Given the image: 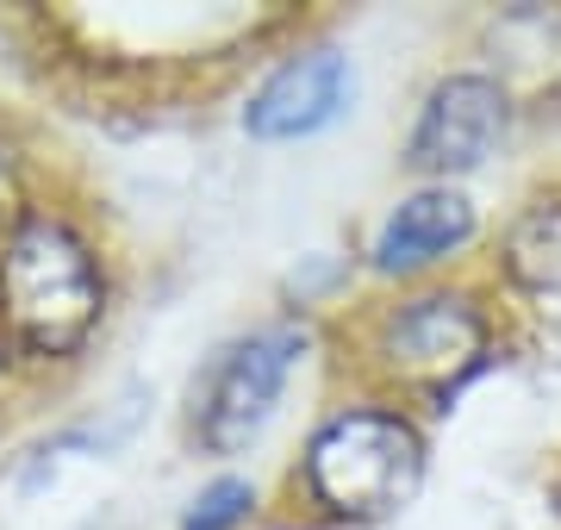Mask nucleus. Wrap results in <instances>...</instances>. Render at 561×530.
<instances>
[{
	"label": "nucleus",
	"mask_w": 561,
	"mask_h": 530,
	"mask_svg": "<svg viewBox=\"0 0 561 530\" xmlns=\"http://www.w3.org/2000/svg\"><path fill=\"white\" fill-rule=\"evenodd\" d=\"M505 125H512V101L486 82L481 69H456L443 76L419 106L412 143H405V163L419 175H437V187H449V175L481 169L500 150Z\"/></svg>",
	"instance_id": "obj_5"
},
{
	"label": "nucleus",
	"mask_w": 561,
	"mask_h": 530,
	"mask_svg": "<svg viewBox=\"0 0 561 530\" xmlns=\"http://www.w3.org/2000/svg\"><path fill=\"white\" fill-rule=\"evenodd\" d=\"M486 82L512 106L561 94V7H512L486 25Z\"/></svg>",
	"instance_id": "obj_8"
},
{
	"label": "nucleus",
	"mask_w": 561,
	"mask_h": 530,
	"mask_svg": "<svg viewBox=\"0 0 561 530\" xmlns=\"http://www.w3.org/2000/svg\"><path fill=\"white\" fill-rule=\"evenodd\" d=\"M306 362V331L300 325H262L250 337H238L231 349H219V362L206 368L201 388V443L213 456H238L262 437V425L275 418L280 393L294 381V368Z\"/></svg>",
	"instance_id": "obj_3"
},
{
	"label": "nucleus",
	"mask_w": 561,
	"mask_h": 530,
	"mask_svg": "<svg viewBox=\"0 0 561 530\" xmlns=\"http://www.w3.org/2000/svg\"><path fill=\"white\" fill-rule=\"evenodd\" d=\"M106 312V281L94 250L62 219H20L0 244V319L25 356H69Z\"/></svg>",
	"instance_id": "obj_1"
},
{
	"label": "nucleus",
	"mask_w": 561,
	"mask_h": 530,
	"mask_svg": "<svg viewBox=\"0 0 561 530\" xmlns=\"http://www.w3.org/2000/svg\"><path fill=\"white\" fill-rule=\"evenodd\" d=\"M468 238H474V200H468L461 187L431 182V187H419V194H405V200L381 219L368 263L381 268V275H419V268L443 263L449 250H461Z\"/></svg>",
	"instance_id": "obj_7"
},
{
	"label": "nucleus",
	"mask_w": 561,
	"mask_h": 530,
	"mask_svg": "<svg viewBox=\"0 0 561 530\" xmlns=\"http://www.w3.org/2000/svg\"><path fill=\"white\" fill-rule=\"evenodd\" d=\"M505 275L524 293H561V194H542L505 231Z\"/></svg>",
	"instance_id": "obj_9"
},
{
	"label": "nucleus",
	"mask_w": 561,
	"mask_h": 530,
	"mask_svg": "<svg viewBox=\"0 0 561 530\" xmlns=\"http://www.w3.org/2000/svg\"><path fill=\"white\" fill-rule=\"evenodd\" d=\"M250 511H256V487H250L243 474H219L213 487L194 493V506H187L181 530H238Z\"/></svg>",
	"instance_id": "obj_10"
},
{
	"label": "nucleus",
	"mask_w": 561,
	"mask_h": 530,
	"mask_svg": "<svg viewBox=\"0 0 561 530\" xmlns=\"http://www.w3.org/2000/svg\"><path fill=\"white\" fill-rule=\"evenodd\" d=\"M424 481V437L400 412H337L306 443V493L331 518L375 525L412 506Z\"/></svg>",
	"instance_id": "obj_2"
},
{
	"label": "nucleus",
	"mask_w": 561,
	"mask_h": 530,
	"mask_svg": "<svg viewBox=\"0 0 561 530\" xmlns=\"http://www.w3.org/2000/svg\"><path fill=\"white\" fill-rule=\"evenodd\" d=\"M350 101H356V69L337 44H319V50H300L280 69H268V82L243 106V131L262 143L312 138L324 125H337Z\"/></svg>",
	"instance_id": "obj_6"
},
{
	"label": "nucleus",
	"mask_w": 561,
	"mask_h": 530,
	"mask_svg": "<svg viewBox=\"0 0 561 530\" xmlns=\"http://www.w3.org/2000/svg\"><path fill=\"white\" fill-rule=\"evenodd\" d=\"M486 337L493 331L468 293H424L387 312V325L375 331V362L393 388L443 400L486 362Z\"/></svg>",
	"instance_id": "obj_4"
}]
</instances>
